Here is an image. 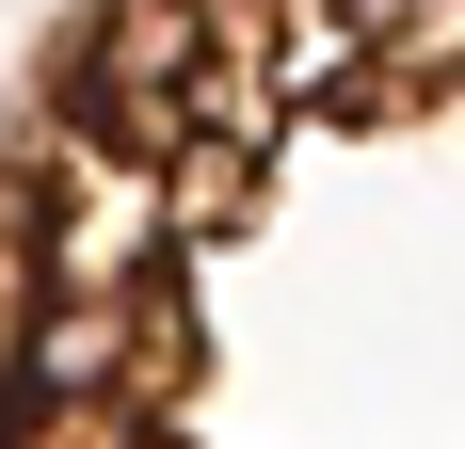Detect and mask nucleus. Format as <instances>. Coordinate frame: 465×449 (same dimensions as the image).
<instances>
[{
	"label": "nucleus",
	"instance_id": "f257e3e1",
	"mask_svg": "<svg viewBox=\"0 0 465 449\" xmlns=\"http://www.w3.org/2000/svg\"><path fill=\"white\" fill-rule=\"evenodd\" d=\"M64 96H81V129H113V145H193L209 0H96L81 48H64Z\"/></svg>",
	"mask_w": 465,
	"mask_h": 449
},
{
	"label": "nucleus",
	"instance_id": "f03ea898",
	"mask_svg": "<svg viewBox=\"0 0 465 449\" xmlns=\"http://www.w3.org/2000/svg\"><path fill=\"white\" fill-rule=\"evenodd\" d=\"M337 33H370L385 65H465V0H322Z\"/></svg>",
	"mask_w": 465,
	"mask_h": 449
},
{
	"label": "nucleus",
	"instance_id": "7ed1b4c3",
	"mask_svg": "<svg viewBox=\"0 0 465 449\" xmlns=\"http://www.w3.org/2000/svg\"><path fill=\"white\" fill-rule=\"evenodd\" d=\"M16 449H64V434H16Z\"/></svg>",
	"mask_w": 465,
	"mask_h": 449
}]
</instances>
